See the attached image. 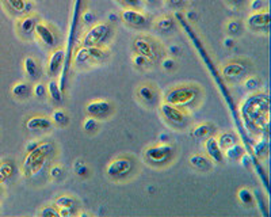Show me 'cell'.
<instances>
[{"instance_id":"obj_1","label":"cell","mask_w":271,"mask_h":217,"mask_svg":"<svg viewBox=\"0 0 271 217\" xmlns=\"http://www.w3.org/2000/svg\"><path fill=\"white\" fill-rule=\"evenodd\" d=\"M53 154L52 143H38L34 150L27 152L26 158L23 161V172L27 178L38 175L44 167L46 165V162Z\"/></svg>"},{"instance_id":"obj_2","label":"cell","mask_w":271,"mask_h":217,"mask_svg":"<svg viewBox=\"0 0 271 217\" xmlns=\"http://www.w3.org/2000/svg\"><path fill=\"white\" fill-rule=\"evenodd\" d=\"M109 51L103 47H80L75 52L72 62L75 67H90L107 60Z\"/></svg>"},{"instance_id":"obj_3","label":"cell","mask_w":271,"mask_h":217,"mask_svg":"<svg viewBox=\"0 0 271 217\" xmlns=\"http://www.w3.org/2000/svg\"><path fill=\"white\" fill-rule=\"evenodd\" d=\"M197 97H198V90L194 88L193 86H178V87L171 88L166 94L163 102L174 105L178 108H184L187 105L193 104Z\"/></svg>"},{"instance_id":"obj_4","label":"cell","mask_w":271,"mask_h":217,"mask_svg":"<svg viewBox=\"0 0 271 217\" xmlns=\"http://www.w3.org/2000/svg\"><path fill=\"white\" fill-rule=\"evenodd\" d=\"M174 148L170 144L151 145L144 151V159L148 164L162 167L171 162Z\"/></svg>"},{"instance_id":"obj_5","label":"cell","mask_w":271,"mask_h":217,"mask_svg":"<svg viewBox=\"0 0 271 217\" xmlns=\"http://www.w3.org/2000/svg\"><path fill=\"white\" fill-rule=\"evenodd\" d=\"M110 25L106 22H98L90 27L86 31L80 40L82 47H99L100 44L104 41V38L109 36Z\"/></svg>"},{"instance_id":"obj_6","label":"cell","mask_w":271,"mask_h":217,"mask_svg":"<svg viewBox=\"0 0 271 217\" xmlns=\"http://www.w3.org/2000/svg\"><path fill=\"white\" fill-rule=\"evenodd\" d=\"M135 168V163L131 158L128 156H120L114 161H111L106 167V174L109 178L114 181H121L128 175H131V172Z\"/></svg>"},{"instance_id":"obj_7","label":"cell","mask_w":271,"mask_h":217,"mask_svg":"<svg viewBox=\"0 0 271 217\" xmlns=\"http://www.w3.org/2000/svg\"><path fill=\"white\" fill-rule=\"evenodd\" d=\"M121 21L125 23L126 26L133 29H144L148 25V16L140 10L133 7H125L121 12Z\"/></svg>"},{"instance_id":"obj_8","label":"cell","mask_w":271,"mask_h":217,"mask_svg":"<svg viewBox=\"0 0 271 217\" xmlns=\"http://www.w3.org/2000/svg\"><path fill=\"white\" fill-rule=\"evenodd\" d=\"M160 113L174 126L182 128L187 122V115L183 111L182 108H178V106H174V105L162 102L160 104Z\"/></svg>"},{"instance_id":"obj_9","label":"cell","mask_w":271,"mask_h":217,"mask_svg":"<svg viewBox=\"0 0 271 217\" xmlns=\"http://www.w3.org/2000/svg\"><path fill=\"white\" fill-rule=\"evenodd\" d=\"M247 73H248L247 64L243 61H239V60L226 62L223 67V78L226 82H237L240 79L247 76Z\"/></svg>"},{"instance_id":"obj_10","label":"cell","mask_w":271,"mask_h":217,"mask_svg":"<svg viewBox=\"0 0 271 217\" xmlns=\"http://www.w3.org/2000/svg\"><path fill=\"white\" fill-rule=\"evenodd\" d=\"M34 34H36L37 40L41 41L42 45L47 48H56L58 44L57 34L54 33L50 25H47L45 22H37L36 29H34Z\"/></svg>"},{"instance_id":"obj_11","label":"cell","mask_w":271,"mask_h":217,"mask_svg":"<svg viewBox=\"0 0 271 217\" xmlns=\"http://www.w3.org/2000/svg\"><path fill=\"white\" fill-rule=\"evenodd\" d=\"M245 25L248 29L254 31L266 30L270 26V12L267 8L259 11H252L250 15L247 16Z\"/></svg>"},{"instance_id":"obj_12","label":"cell","mask_w":271,"mask_h":217,"mask_svg":"<svg viewBox=\"0 0 271 217\" xmlns=\"http://www.w3.org/2000/svg\"><path fill=\"white\" fill-rule=\"evenodd\" d=\"M113 111V105L110 104L109 101L106 99H95L91 101L86 106V113L90 117H94V118H106L110 113Z\"/></svg>"},{"instance_id":"obj_13","label":"cell","mask_w":271,"mask_h":217,"mask_svg":"<svg viewBox=\"0 0 271 217\" xmlns=\"http://www.w3.org/2000/svg\"><path fill=\"white\" fill-rule=\"evenodd\" d=\"M133 48H135V52L137 54L146 57L151 61H153L157 57L155 42L149 40V38H146V37H138V38H136L135 42H133Z\"/></svg>"},{"instance_id":"obj_14","label":"cell","mask_w":271,"mask_h":217,"mask_svg":"<svg viewBox=\"0 0 271 217\" xmlns=\"http://www.w3.org/2000/svg\"><path fill=\"white\" fill-rule=\"evenodd\" d=\"M203 148H205L206 156L210 159V162H213L216 164H220V163L224 162V150L220 147L217 137L209 136L208 139H205V141H203Z\"/></svg>"},{"instance_id":"obj_15","label":"cell","mask_w":271,"mask_h":217,"mask_svg":"<svg viewBox=\"0 0 271 217\" xmlns=\"http://www.w3.org/2000/svg\"><path fill=\"white\" fill-rule=\"evenodd\" d=\"M65 57H67V54H65V51H64V49L57 48V49L53 51L50 57H49L46 68L47 75H49L50 78H57L58 73L61 72L64 62H65Z\"/></svg>"},{"instance_id":"obj_16","label":"cell","mask_w":271,"mask_h":217,"mask_svg":"<svg viewBox=\"0 0 271 217\" xmlns=\"http://www.w3.org/2000/svg\"><path fill=\"white\" fill-rule=\"evenodd\" d=\"M136 95H137V99L140 102H142L145 106H152V105L156 104L157 101L156 90L153 88V86L148 84V83L140 84L137 87V90H136Z\"/></svg>"},{"instance_id":"obj_17","label":"cell","mask_w":271,"mask_h":217,"mask_svg":"<svg viewBox=\"0 0 271 217\" xmlns=\"http://www.w3.org/2000/svg\"><path fill=\"white\" fill-rule=\"evenodd\" d=\"M53 126V122L50 117L45 115H33L26 121V128L30 132H44L49 130Z\"/></svg>"},{"instance_id":"obj_18","label":"cell","mask_w":271,"mask_h":217,"mask_svg":"<svg viewBox=\"0 0 271 217\" xmlns=\"http://www.w3.org/2000/svg\"><path fill=\"white\" fill-rule=\"evenodd\" d=\"M153 29L159 33V34H171L177 29V21L172 15H163L160 18H157L156 21L153 22Z\"/></svg>"},{"instance_id":"obj_19","label":"cell","mask_w":271,"mask_h":217,"mask_svg":"<svg viewBox=\"0 0 271 217\" xmlns=\"http://www.w3.org/2000/svg\"><path fill=\"white\" fill-rule=\"evenodd\" d=\"M38 18L36 15H25L18 21V34L23 38H29V37L34 34V29H36Z\"/></svg>"},{"instance_id":"obj_20","label":"cell","mask_w":271,"mask_h":217,"mask_svg":"<svg viewBox=\"0 0 271 217\" xmlns=\"http://www.w3.org/2000/svg\"><path fill=\"white\" fill-rule=\"evenodd\" d=\"M47 95L50 97V99L53 101V104L57 105V106H61L64 102V97H63V88L60 87V84H58L54 79L50 80V82L47 83Z\"/></svg>"},{"instance_id":"obj_21","label":"cell","mask_w":271,"mask_h":217,"mask_svg":"<svg viewBox=\"0 0 271 217\" xmlns=\"http://www.w3.org/2000/svg\"><path fill=\"white\" fill-rule=\"evenodd\" d=\"M11 94H12V97L16 99H27L30 95L33 94L32 91V86L26 82H19L15 83L12 88H11Z\"/></svg>"},{"instance_id":"obj_22","label":"cell","mask_w":271,"mask_h":217,"mask_svg":"<svg viewBox=\"0 0 271 217\" xmlns=\"http://www.w3.org/2000/svg\"><path fill=\"white\" fill-rule=\"evenodd\" d=\"M23 69H25V73H26V76L30 80H36L38 78L40 68H38V64H37L34 57L29 56L23 60Z\"/></svg>"},{"instance_id":"obj_23","label":"cell","mask_w":271,"mask_h":217,"mask_svg":"<svg viewBox=\"0 0 271 217\" xmlns=\"http://www.w3.org/2000/svg\"><path fill=\"white\" fill-rule=\"evenodd\" d=\"M188 163L190 165H193L194 168H197L199 171H206L210 167V159L208 156L201 155V154H194L188 158Z\"/></svg>"},{"instance_id":"obj_24","label":"cell","mask_w":271,"mask_h":217,"mask_svg":"<svg viewBox=\"0 0 271 217\" xmlns=\"http://www.w3.org/2000/svg\"><path fill=\"white\" fill-rule=\"evenodd\" d=\"M212 125L206 124V122H203V124L197 125L195 128L193 129V139L195 141H203L205 139H208L209 136L212 135Z\"/></svg>"},{"instance_id":"obj_25","label":"cell","mask_w":271,"mask_h":217,"mask_svg":"<svg viewBox=\"0 0 271 217\" xmlns=\"http://www.w3.org/2000/svg\"><path fill=\"white\" fill-rule=\"evenodd\" d=\"M54 207L57 209H75L78 207V201L72 196L63 194V196H58L57 198H54Z\"/></svg>"},{"instance_id":"obj_26","label":"cell","mask_w":271,"mask_h":217,"mask_svg":"<svg viewBox=\"0 0 271 217\" xmlns=\"http://www.w3.org/2000/svg\"><path fill=\"white\" fill-rule=\"evenodd\" d=\"M243 154H244V148L240 144H237V143L229 145L228 148L224 150V156L226 159H229V161H237V159L241 158Z\"/></svg>"},{"instance_id":"obj_27","label":"cell","mask_w":271,"mask_h":217,"mask_svg":"<svg viewBox=\"0 0 271 217\" xmlns=\"http://www.w3.org/2000/svg\"><path fill=\"white\" fill-rule=\"evenodd\" d=\"M7 7L16 14H25L27 11V0H3Z\"/></svg>"},{"instance_id":"obj_28","label":"cell","mask_w":271,"mask_h":217,"mask_svg":"<svg viewBox=\"0 0 271 217\" xmlns=\"http://www.w3.org/2000/svg\"><path fill=\"white\" fill-rule=\"evenodd\" d=\"M50 119H52L53 124L57 125V126H65L69 122V117L63 108H56L50 115Z\"/></svg>"},{"instance_id":"obj_29","label":"cell","mask_w":271,"mask_h":217,"mask_svg":"<svg viewBox=\"0 0 271 217\" xmlns=\"http://www.w3.org/2000/svg\"><path fill=\"white\" fill-rule=\"evenodd\" d=\"M237 198H239V201L244 205V207H252L254 205V194H252V191L250 189H247V187H243V189H240L239 193H237Z\"/></svg>"},{"instance_id":"obj_30","label":"cell","mask_w":271,"mask_h":217,"mask_svg":"<svg viewBox=\"0 0 271 217\" xmlns=\"http://www.w3.org/2000/svg\"><path fill=\"white\" fill-rule=\"evenodd\" d=\"M217 141H219L220 147L225 150V148H228L229 145L235 144L236 143V137L233 133H229V132H224V133H221V135L217 137Z\"/></svg>"},{"instance_id":"obj_31","label":"cell","mask_w":271,"mask_h":217,"mask_svg":"<svg viewBox=\"0 0 271 217\" xmlns=\"http://www.w3.org/2000/svg\"><path fill=\"white\" fill-rule=\"evenodd\" d=\"M83 129L86 133H95L96 130L99 129V121L98 118H94V117H87V118L84 119L83 122Z\"/></svg>"},{"instance_id":"obj_32","label":"cell","mask_w":271,"mask_h":217,"mask_svg":"<svg viewBox=\"0 0 271 217\" xmlns=\"http://www.w3.org/2000/svg\"><path fill=\"white\" fill-rule=\"evenodd\" d=\"M241 29H243V25H241V22L239 19H229L225 25V30L229 36H237L241 31Z\"/></svg>"},{"instance_id":"obj_33","label":"cell","mask_w":271,"mask_h":217,"mask_svg":"<svg viewBox=\"0 0 271 217\" xmlns=\"http://www.w3.org/2000/svg\"><path fill=\"white\" fill-rule=\"evenodd\" d=\"M33 95L38 99H45L47 97V87L42 83H36L34 87H32Z\"/></svg>"},{"instance_id":"obj_34","label":"cell","mask_w":271,"mask_h":217,"mask_svg":"<svg viewBox=\"0 0 271 217\" xmlns=\"http://www.w3.org/2000/svg\"><path fill=\"white\" fill-rule=\"evenodd\" d=\"M12 165L10 163H3V164H0V183L1 182H4L5 179H8L11 175H12Z\"/></svg>"},{"instance_id":"obj_35","label":"cell","mask_w":271,"mask_h":217,"mask_svg":"<svg viewBox=\"0 0 271 217\" xmlns=\"http://www.w3.org/2000/svg\"><path fill=\"white\" fill-rule=\"evenodd\" d=\"M243 84H244V87L248 88V90H256V88L261 86V80H259L258 76L250 75V76H245Z\"/></svg>"},{"instance_id":"obj_36","label":"cell","mask_w":271,"mask_h":217,"mask_svg":"<svg viewBox=\"0 0 271 217\" xmlns=\"http://www.w3.org/2000/svg\"><path fill=\"white\" fill-rule=\"evenodd\" d=\"M38 215L42 217H56L60 216L58 213V209L56 207H50V205H46V207H42V209L38 212Z\"/></svg>"},{"instance_id":"obj_37","label":"cell","mask_w":271,"mask_h":217,"mask_svg":"<svg viewBox=\"0 0 271 217\" xmlns=\"http://www.w3.org/2000/svg\"><path fill=\"white\" fill-rule=\"evenodd\" d=\"M64 174V170L61 165L58 164H54L50 167V170H49V176L52 178V179H54V181H57V179H60L61 176H63Z\"/></svg>"},{"instance_id":"obj_38","label":"cell","mask_w":271,"mask_h":217,"mask_svg":"<svg viewBox=\"0 0 271 217\" xmlns=\"http://www.w3.org/2000/svg\"><path fill=\"white\" fill-rule=\"evenodd\" d=\"M133 62H135L136 67H141V68H145L148 64H151V60H148L146 57L141 56V54H135L133 56Z\"/></svg>"},{"instance_id":"obj_39","label":"cell","mask_w":271,"mask_h":217,"mask_svg":"<svg viewBox=\"0 0 271 217\" xmlns=\"http://www.w3.org/2000/svg\"><path fill=\"white\" fill-rule=\"evenodd\" d=\"M162 67L164 71H172V69H175V67H177V62L171 57H167V58L163 60Z\"/></svg>"},{"instance_id":"obj_40","label":"cell","mask_w":271,"mask_h":217,"mask_svg":"<svg viewBox=\"0 0 271 217\" xmlns=\"http://www.w3.org/2000/svg\"><path fill=\"white\" fill-rule=\"evenodd\" d=\"M118 1L125 7H133V8H140L142 5V0H118Z\"/></svg>"},{"instance_id":"obj_41","label":"cell","mask_w":271,"mask_h":217,"mask_svg":"<svg viewBox=\"0 0 271 217\" xmlns=\"http://www.w3.org/2000/svg\"><path fill=\"white\" fill-rule=\"evenodd\" d=\"M265 8V3L262 0H251V10L259 11Z\"/></svg>"},{"instance_id":"obj_42","label":"cell","mask_w":271,"mask_h":217,"mask_svg":"<svg viewBox=\"0 0 271 217\" xmlns=\"http://www.w3.org/2000/svg\"><path fill=\"white\" fill-rule=\"evenodd\" d=\"M82 21H83L84 23H92V21H94V14L90 12V11L84 12V14H82Z\"/></svg>"},{"instance_id":"obj_43","label":"cell","mask_w":271,"mask_h":217,"mask_svg":"<svg viewBox=\"0 0 271 217\" xmlns=\"http://www.w3.org/2000/svg\"><path fill=\"white\" fill-rule=\"evenodd\" d=\"M171 7L174 8H181L183 4H184V0H167Z\"/></svg>"},{"instance_id":"obj_44","label":"cell","mask_w":271,"mask_h":217,"mask_svg":"<svg viewBox=\"0 0 271 217\" xmlns=\"http://www.w3.org/2000/svg\"><path fill=\"white\" fill-rule=\"evenodd\" d=\"M37 145H38V143H30V144H27L26 145V151H27V152H30V151L36 148Z\"/></svg>"},{"instance_id":"obj_45","label":"cell","mask_w":271,"mask_h":217,"mask_svg":"<svg viewBox=\"0 0 271 217\" xmlns=\"http://www.w3.org/2000/svg\"><path fill=\"white\" fill-rule=\"evenodd\" d=\"M230 3H233V4H241L243 1H245V0H229Z\"/></svg>"},{"instance_id":"obj_46","label":"cell","mask_w":271,"mask_h":217,"mask_svg":"<svg viewBox=\"0 0 271 217\" xmlns=\"http://www.w3.org/2000/svg\"><path fill=\"white\" fill-rule=\"evenodd\" d=\"M145 1L148 4H156L157 3V0H145Z\"/></svg>"}]
</instances>
